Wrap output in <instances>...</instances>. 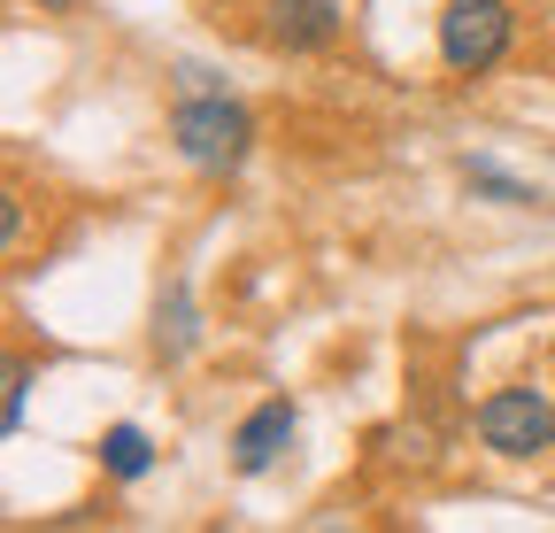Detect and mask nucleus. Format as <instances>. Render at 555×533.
Returning a JSON list of instances; mask_svg holds the SVG:
<instances>
[{
	"label": "nucleus",
	"mask_w": 555,
	"mask_h": 533,
	"mask_svg": "<svg viewBox=\"0 0 555 533\" xmlns=\"http://www.w3.org/2000/svg\"><path fill=\"white\" fill-rule=\"evenodd\" d=\"M170 148L185 170L201 178H232L255 155V116L247 101H232L224 86H208V71H178V101H170Z\"/></svg>",
	"instance_id": "obj_1"
},
{
	"label": "nucleus",
	"mask_w": 555,
	"mask_h": 533,
	"mask_svg": "<svg viewBox=\"0 0 555 533\" xmlns=\"http://www.w3.org/2000/svg\"><path fill=\"white\" fill-rule=\"evenodd\" d=\"M24 403H31V364L9 356V394H0V433H24Z\"/></svg>",
	"instance_id": "obj_9"
},
{
	"label": "nucleus",
	"mask_w": 555,
	"mask_h": 533,
	"mask_svg": "<svg viewBox=\"0 0 555 533\" xmlns=\"http://www.w3.org/2000/svg\"><path fill=\"white\" fill-rule=\"evenodd\" d=\"M155 364H185L193 348H201V309H193V287L185 279H170L163 294H155Z\"/></svg>",
	"instance_id": "obj_6"
},
{
	"label": "nucleus",
	"mask_w": 555,
	"mask_h": 533,
	"mask_svg": "<svg viewBox=\"0 0 555 533\" xmlns=\"http://www.w3.org/2000/svg\"><path fill=\"white\" fill-rule=\"evenodd\" d=\"M39 9H47V16H69V9H78V0H39Z\"/></svg>",
	"instance_id": "obj_10"
},
{
	"label": "nucleus",
	"mask_w": 555,
	"mask_h": 533,
	"mask_svg": "<svg viewBox=\"0 0 555 533\" xmlns=\"http://www.w3.org/2000/svg\"><path fill=\"white\" fill-rule=\"evenodd\" d=\"M470 426H478V441L494 448L502 464H532L540 448H555V403H547V386H532V379L494 386Z\"/></svg>",
	"instance_id": "obj_3"
},
{
	"label": "nucleus",
	"mask_w": 555,
	"mask_h": 533,
	"mask_svg": "<svg viewBox=\"0 0 555 533\" xmlns=\"http://www.w3.org/2000/svg\"><path fill=\"white\" fill-rule=\"evenodd\" d=\"M101 472H108L116 487H139V480L155 472V441L139 433V426H108V433H101Z\"/></svg>",
	"instance_id": "obj_7"
},
{
	"label": "nucleus",
	"mask_w": 555,
	"mask_h": 533,
	"mask_svg": "<svg viewBox=\"0 0 555 533\" xmlns=\"http://www.w3.org/2000/svg\"><path fill=\"white\" fill-rule=\"evenodd\" d=\"M517 47V9L509 0H448L440 9V71L448 78H486Z\"/></svg>",
	"instance_id": "obj_2"
},
{
	"label": "nucleus",
	"mask_w": 555,
	"mask_h": 533,
	"mask_svg": "<svg viewBox=\"0 0 555 533\" xmlns=\"http://www.w3.org/2000/svg\"><path fill=\"white\" fill-rule=\"evenodd\" d=\"M463 186H470V193H486V202H502V210H532V202H540V186L509 178L502 163H486V155H478V163H463Z\"/></svg>",
	"instance_id": "obj_8"
},
{
	"label": "nucleus",
	"mask_w": 555,
	"mask_h": 533,
	"mask_svg": "<svg viewBox=\"0 0 555 533\" xmlns=\"http://www.w3.org/2000/svg\"><path fill=\"white\" fill-rule=\"evenodd\" d=\"M294 433H301V410L286 403V394L255 403V410L232 426V472H240V480H262V472H278V456L294 448Z\"/></svg>",
	"instance_id": "obj_4"
},
{
	"label": "nucleus",
	"mask_w": 555,
	"mask_h": 533,
	"mask_svg": "<svg viewBox=\"0 0 555 533\" xmlns=\"http://www.w3.org/2000/svg\"><path fill=\"white\" fill-rule=\"evenodd\" d=\"M339 31H347L339 0H262V39L278 54H324L339 47Z\"/></svg>",
	"instance_id": "obj_5"
}]
</instances>
